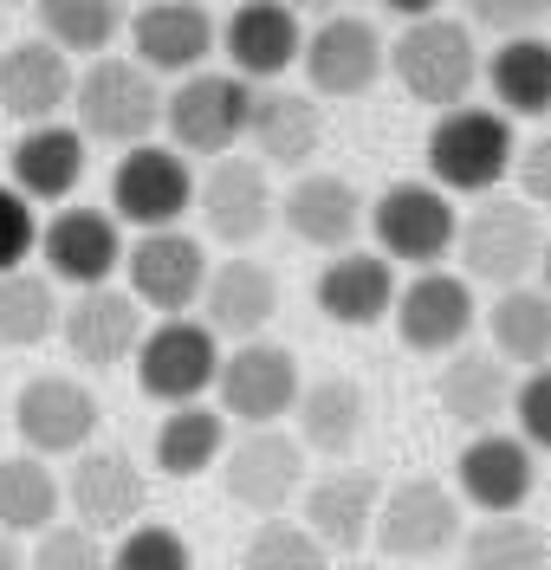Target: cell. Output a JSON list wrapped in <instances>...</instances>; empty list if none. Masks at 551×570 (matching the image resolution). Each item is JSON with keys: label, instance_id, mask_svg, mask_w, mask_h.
Instances as JSON below:
<instances>
[{"label": "cell", "instance_id": "277c9868", "mask_svg": "<svg viewBox=\"0 0 551 570\" xmlns=\"http://www.w3.org/2000/svg\"><path fill=\"white\" fill-rule=\"evenodd\" d=\"M454 253H461V279L468 285L513 292V285L539 273V253H545L539 208H525L519 195H480V208L454 234Z\"/></svg>", "mask_w": 551, "mask_h": 570}, {"label": "cell", "instance_id": "4fadbf2b", "mask_svg": "<svg viewBox=\"0 0 551 570\" xmlns=\"http://www.w3.org/2000/svg\"><path fill=\"white\" fill-rule=\"evenodd\" d=\"M195 208V169L188 156H176L169 142H137L117 156L110 169V220L156 234V227H183V214Z\"/></svg>", "mask_w": 551, "mask_h": 570}, {"label": "cell", "instance_id": "4dcf8cb0", "mask_svg": "<svg viewBox=\"0 0 551 570\" xmlns=\"http://www.w3.org/2000/svg\"><path fill=\"white\" fill-rule=\"evenodd\" d=\"M513 383H519V376L493 351L461 344L454 356H441L435 395H441V409L468 428V434H486V428L506 422V409H513Z\"/></svg>", "mask_w": 551, "mask_h": 570}, {"label": "cell", "instance_id": "9a60e30c", "mask_svg": "<svg viewBox=\"0 0 551 570\" xmlns=\"http://www.w3.org/2000/svg\"><path fill=\"white\" fill-rule=\"evenodd\" d=\"M390 324L415 356H454L480 324V298L474 285L447 266H429V273H409V285H396V305H390Z\"/></svg>", "mask_w": 551, "mask_h": 570}, {"label": "cell", "instance_id": "816d5d0a", "mask_svg": "<svg viewBox=\"0 0 551 570\" xmlns=\"http://www.w3.org/2000/svg\"><path fill=\"white\" fill-rule=\"evenodd\" d=\"M0 156H7V117H0Z\"/></svg>", "mask_w": 551, "mask_h": 570}, {"label": "cell", "instance_id": "5bb4252c", "mask_svg": "<svg viewBox=\"0 0 551 570\" xmlns=\"http://www.w3.org/2000/svg\"><path fill=\"white\" fill-rule=\"evenodd\" d=\"M208 247L183 234V227H156V234H137L124 247V292L144 305V312H163V318H188L201 305V285H208Z\"/></svg>", "mask_w": 551, "mask_h": 570}, {"label": "cell", "instance_id": "9c48e42d", "mask_svg": "<svg viewBox=\"0 0 551 570\" xmlns=\"http://www.w3.org/2000/svg\"><path fill=\"white\" fill-rule=\"evenodd\" d=\"M98 395L85 390L66 370H39L13 390V434H20V454L39 461H72L98 441Z\"/></svg>", "mask_w": 551, "mask_h": 570}, {"label": "cell", "instance_id": "d6986e66", "mask_svg": "<svg viewBox=\"0 0 551 570\" xmlns=\"http://www.w3.org/2000/svg\"><path fill=\"white\" fill-rule=\"evenodd\" d=\"M376 505H383V480L370 466H325L298 493V525L318 538L331 558H357L370 544Z\"/></svg>", "mask_w": 551, "mask_h": 570}, {"label": "cell", "instance_id": "ac0fdd59", "mask_svg": "<svg viewBox=\"0 0 551 570\" xmlns=\"http://www.w3.org/2000/svg\"><path fill=\"white\" fill-rule=\"evenodd\" d=\"M532 493H539V454L513 428L468 434V448L454 461V499L461 505H474L480 519H500V512H525Z\"/></svg>", "mask_w": 551, "mask_h": 570}, {"label": "cell", "instance_id": "3957f363", "mask_svg": "<svg viewBox=\"0 0 551 570\" xmlns=\"http://www.w3.org/2000/svg\"><path fill=\"white\" fill-rule=\"evenodd\" d=\"M72 130L85 142H110V149H137L163 130V85L149 78L137 59H91L72 78Z\"/></svg>", "mask_w": 551, "mask_h": 570}, {"label": "cell", "instance_id": "ba28073f", "mask_svg": "<svg viewBox=\"0 0 551 570\" xmlns=\"http://www.w3.org/2000/svg\"><path fill=\"white\" fill-rule=\"evenodd\" d=\"M305 448H298L286 428H240L227 448H220V493L234 505H247L254 519H286V505L305 493Z\"/></svg>", "mask_w": 551, "mask_h": 570}, {"label": "cell", "instance_id": "1f68e13d", "mask_svg": "<svg viewBox=\"0 0 551 570\" xmlns=\"http://www.w3.org/2000/svg\"><path fill=\"white\" fill-rule=\"evenodd\" d=\"M486 91L493 110L513 124V117H551V39L525 33V39H500L493 59H486Z\"/></svg>", "mask_w": 551, "mask_h": 570}, {"label": "cell", "instance_id": "7402d4cb", "mask_svg": "<svg viewBox=\"0 0 551 570\" xmlns=\"http://www.w3.org/2000/svg\"><path fill=\"white\" fill-rule=\"evenodd\" d=\"M298 46H305V20L286 0H240L220 27V52L240 85H286V71L298 66Z\"/></svg>", "mask_w": 551, "mask_h": 570}, {"label": "cell", "instance_id": "7c38bea8", "mask_svg": "<svg viewBox=\"0 0 551 570\" xmlns=\"http://www.w3.org/2000/svg\"><path fill=\"white\" fill-rule=\"evenodd\" d=\"M137 390L163 409H188L215 390L220 370V337L201 318H156L137 344Z\"/></svg>", "mask_w": 551, "mask_h": 570}, {"label": "cell", "instance_id": "484cf974", "mask_svg": "<svg viewBox=\"0 0 551 570\" xmlns=\"http://www.w3.org/2000/svg\"><path fill=\"white\" fill-rule=\"evenodd\" d=\"M195 312H201V324L215 337L254 344V337H266V324L279 318V279H273V266L234 253V259L208 266V285H201V305Z\"/></svg>", "mask_w": 551, "mask_h": 570}, {"label": "cell", "instance_id": "74e56055", "mask_svg": "<svg viewBox=\"0 0 551 570\" xmlns=\"http://www.w3.org/2000/svg\"><path fill=\"white\" fill-rule=\"evenodd\" d=\"M59 318H66V305L46 273H33V266L0 273V344L7 351H33L46 337H59Z\"/></svg>", "mask_w": 551, "mask_h": 570}, {"label": "cell", "instance_id": "5b68a950", "mask_svg": "<svg viewBox=\"0 0 551 570\" xmlns=\"http://www.w3.org/2000/svg\"><path fill=\"white\" fill-rule=\"evenodd\" d=\"M370 234H376V253L390 266H409V273H429L454 253V234H461V208L454 195H441L435 181H390L376 202H370Z\"/></svg>", "mask_w": 551, "mask_h": 570}, {"label": "cell", "instance_id": "bcb514c9", "mask_svg": "<svg viewBox=\"0 0 551 570\" xmlns=\"http://www.w3.org/2000/svg\"><path fill=\"white\" fill-rule=\"evenodd\" d=\"M383 7H390V13H396V20H429V13H441V0H383Z\"/></svg>", "mask_w": 551, "mask_h": 570}, {"label": "cell", "instance_id": "7a4b0ae2", "mask_svg": "<svg viewBox=\"0 0 551 570\" xmlns=\"http://www.w3.org/2000/svg\"><path fill=\"white\" fill-rule=\"evenodd\" d=\"M422 156H429V181L441 195H500V181L513 176L519 130L493 105H461L429 124Z\"/></svg>", "mask_w": 551, "mask_h": 570}, {"label": "cell", "instance_id": "d4e9b609", "mask_svg": "<svg viewBox=\"0 0 551 570\" xmlns=\"http://www.w3.org/2000/svg\"><path fill=\"white\" fill-rule=\"evenodd\" d=\"M279 220H286V234L305 240V247L351 253L357 247V234H364V220H370V202L344 176H331V169H305V176H293V188L279 195Z\"/></svg>", "mask_w": 551, "mask_h": 570}, {"label": "cell", "instance_id": "83f0119b", "mask_svg": "<svg viewBox=\"0 0 551 570\" xmlns=\"http://www.w3.org/2000/svg\"><path fill=\"white\" fill-rule=\"evenodd\" d=\"M59 110H72V59L46 39L7 46L0 52V117L33 130V124H59Z\"/></svg>", "mask_w": 551, "mask_h": 570}, {"label": "cell", "instance_id": "f546056e", "mask_svg": "<svg viewBox=\"0 0 551 570\" xmlns=\"http://www.w3.org/2000/svg\"><path fill=\"white\" fill-rule=\"evenodd\" d=\"M370 428V395L351 383V376H318V383H305L293 402V441L305 454H318V461H351L357 454V441H364Z\"/></svg>", "mask_w": 551, "mask_h": 570}, {"label": "cell", "instance_id": "ee69618b", "mask_svg": "<svg viewBox=\"0 0 551 570\" xmlns=\"http://www.w3.org/2000/svg\"><path fill=\"white\" fill-rule=\"evenodd\" d=\"M551 20V0H468V27H486L500 39H525Z\"/></svg>", "mask_w": 551, "mask_h": 570}, {"label": "cell", "instance_id": "f6af8a7d", "mask_svg": "<svg viewBox=\"0 0 551 570\" xmlns=\"http://www.w3.org/2000/svg\"><path fill=\"white\" fill-rule=\"evenodd\" d=\"M513 181H519V202H525V208H551V137L519 142Z\"/></svg>", "mask_w": 551, "mask_h": 570}, {"label": "cell", "instance_id": "4316f807", "mask_svg": "<svg viewBox=\"0 0 551 570\" xmlns=\"http://www.w3.org/2000/svg\"><path fill=\"white\" fill-rule=\"evenodd\" d=\"M312 305L331 324H344V331H370V324L390 318V305H396V266L370 247L331 253L318 266V279H312Z\"/></svg>", "mask_w": 551, "mask_h": 570}, {"label": "cell", "instance_id": "836d02e7", "mask_svg": "<svg viewBox=\"0 0 551 570\" xmlns=\"http://www.w3.org/2000/svg\"><path fill=\"white\" fill-rule=\"evenodd\" d=\"M59 512H66V487H59L52 461H39V454H7L0 461V532L39 538L59 525Z\"/></svg>", "mask_w": 551, "mask_h": 570}, {"label": "cell", "instance_id": "f907efd6", "mask_svg": "<svg viewBox=\"0 0 551 570\" xmlns=\"http://www.w3.org/2000/svg\"><path fill=\"white\" fill-rule=\"evenodd\" d=\"M337 570H390V564H383V558H376V564H370V558H351V564H337Z\"/></svg>", "mask_w": 551, "mask_h": 570}, {"label": "cell", "instance_id": "f1b7e54d", "mask_svg": "<svg viewBox=\"0 0 551 570\" xmlns=\"http://www.w3.org/2000/svg\"><path fill=\"white\" fill-rule=\"evenodd\" d=\"M85 156L91 142L72 124H33L7 142V188H20L27 202H72V188L85 181Z\"/></svg>", "mask_w": 551, "mask_h": 570}, {"label": "cell", "instance_id": "c3c4849f", "mask_svg": "<svg viewBox=\"0 0 551 570\" xmlns=\"http://www.w3.org/2000/svg\"><path fill=\"white\" fill-rule=\"evenodd\" d=\"M286 7H293V13H318V20H325V13H344V0H286Z\"/></svg>", "mask_w": 551, "mask_h": 570}, {"label": "cell", "instance_id": "8992f818", "mask_svg": "<svg viewBox=\"0 0 551 570\" xmlns=\"http://www.w3.org/2000/svg\"><path fill=\"white\" fill-rule=\"evenodd\" d=\"M461 512L468 505L454 499V487H441L429 473L396 480V487H383L370 544L383 551V564H435L441 551L461 544Z\"/></svg>", "mask_w": 551, "mask_h": 570}, {"label": "cell", "instance_id": "d6a6232c", "mask_svg": "<svg viewBox=\"0 0 551 570\" xmlns=\"http://www.w3.org/2000/svg\"><path fill=\"white\" fill-rule=\"evenodd\" d=\"M486 344L493 356L525 376V370H545L551 363V298L539 285H513L486 305Z\"/></svg>", "mask_w": 551, "mask_h": 570}, {"label": "cell", "instance_id": "603a6c76", "mask_svg": "<svg viewBox=\"0 0 551 570\" xmlns=\"http://www.w3.org/2000/svg\"><path fill=\"white\" fill-rule=\"evenodd\" d=\"M144 305L124 292V285H91V292H72V305H66V318H59V337H66V351L85 363V370H117V363H130L137 344H144Z\"/></svg>", "mask_w": 551, "mask_h": 570}, {"label": "cell", "instance_id": "30bf717a", "mask_svg": "<svg viewBox=\"0 0 551 570\" xmlns=\"http://www.w3.org/2000/svg\"><path fill=\"white\" fill-rule=\"evenodd\" d=\"M298 390H305V370L286 344L254 337V344H234L215 370V395H220V422L240 428H279L293 415Z\"/></svg>", "mask_w": 551, "mask_h": 570}, {"label": "cell", "instance_id": "ab89813d", "mask_svg": "<svg viewBox=\"0 0 551 570\" xmlns=\"http://www.w3.org/2000/svg\"><path fill=\"white\" fill-rule=\"evenodd\" d=\"M110 570H195V551L176 525H156V519H137L130 532H117L110 544Z\"/></svg>", "mask_w": 551, "mask_h": 570}, {"label": "cell", "instance_id": "f35d334b", "mask_svg": "<svg viewBox=\"0 0 551 570\" xmlns=\"http://www.w3.org/2000/svg\"><path fill=\"white\" fill-rule=\"evenodd\" d=\"M240 570H331V551L298 519H259L240 551Z\"/></svg>", "mask_w": 551, "mask_h": 570}, {"label": "cell", "instance_id": "e0dca14e", "mask_svg": "<svg viewBox=\"0 0 551 570\" xmlns=\"http://www.w3.org/2000/svg\"><path fill=\"white\" fill-rule=\"evenodd\" d=\"M59 487H66V505H72V525H85L98 538L130 532L149 512V480L124 448H98L91 441L85 454H72V473Z\"/></svg>", "mask_w": 551, "mask_h": 570}, {"label": "cell", "instance_id": "681fc988", "mask_svg": "<svg viewBox=\"0 0 551 570\" xmlns=\"http://www.w3.org/2000/svg\"><path fill=\"white\" fill-rule=\"evenodd\" d=\"M539 279H545V285H539V292H545V298H551V234H545V253H539Z\"/></svg>", "mask_w": 551, "mask_h": 570}, {"label": "cell", "instance_id": "60d3db41", "mask_svg": "<svg viewBox=\"0 0 551 570\" xmlns=\"http://www.w3.org/2000/svg\"><path fill=\"white\" fill-rule=\"evenodd\" d=\"M27 570H110V551L98 532H85L72 519H59L52 532L33 538V551H27Z\"/></svg>", "mask_w": 551, "mask_h": 570}, {"label": "cell", "instance_id": "d590c367", "mask_svg": "<svg viewBox=\"0 0 551 570\" xmlns=\"http://www.w3.org/2000/svg\"><path fill=\"white\" fill-rule=\"evenodd\" d=\"M461 570H551V538L525 512L480 519L474 532H461Z\"/></svg>", "mask_w": 551, "mask_h": 570}, {"label": "cell", "instance_id": "52a82bcc", "mask_svg": "<svg viewBox=\"0 0 551 570\" xmlns=\"http://www.w3.org/2000/svg\"><path fill=\"white\" fill-rule=\"evenodd\" d=\"M247 110L254 85H240L234 71H195L176 91H163V130L176 156H234V142H247Z\"/></svg>", "mask_w": 551, "mask_h": 570}, {"label": "cell", "instance_id": "44dd1931", "mask_svg": "<svg viewBox=\"0 0 551 570\" xmlns=\"http://www.w3.org/2000/svg\"><path fill=\"white\" fill-rule=\"evenodd\" d=\"M39 273L52 285H72V292H91V285H110V273L124 266V227L110 220V208H59L46 227H39Z\"/></svg>", "mask_w": 551, "mask_h": 570}, {"label": "cell", "instance_id": "ffe728a7", "mask_svg": "<svg viewBox=\"0 0 551 570\" xmlns=\"http://www.w3.org/2000/svg\"><path fill=\"white\" fill-rule=\"evenodd\" d=\"M195 214H201L208 240L254 247L259 234L273 227V214H279V195H273V176L259 169L254 156H220L215 169L195 181Z\"/></svg>", "mask_w": 551, "mask_h": 570}, {"label": "cell", "instance_id": "b9f144b4", "mask_svg": "<svg viewBox=\"0 0 551 570\" xmlns=\"http://www.w3.org/2000/svg\"><path fill=\"white\" fill-rule=\"evenodd\" d=\"M513 434L532 448V454H551V363L545 370H525L513 383Z\"/></svg>", "mask_w": 551, "mask_h": 570}, {"label": "cell", "instance_id": "8fae6325", "mask_svg": "<svg viewBox=\"0 0 551 570\" xmlns=\"http://www.w3.org/2000/svg\"><path fill=\"white\" fill-rule=\"evenodd\" d=\"M390 66V46L376 33V20L364 13H325L318 27H305V46H298V71H305V91L312 98H331V105H344V98H364L370 85L383 78Z\"/></svg>", "mask_w": 551, "mask_h": 570}, {"label": "cell", "instance_id": "e575fe53", "mask_svg": "<svg viewBox=\"0 0 551 570\" xmlns=\"http://www.w3.org/2000/svg\"><path fill=\"white\" fill-rule=\"evenodd\" d=\"M220 448H227V422H220V409H208V402L169 409V415L156 422V441H149V454H156V466H163L169 480H201V473H215Z\"/></svg>", "mask_w": 551, "mask_h": 570}, {"label": "cell", "instance_id": "7dc6e473", "mask_svg": "<svg viewBox=\"0 0 551 570\" xmlns=\"http://www.w3.org/2000/svg\"><path fill=\"white\" fill-rule=\"evenodd\" d=\"M0 570H27V551H20V538L0 532Z\"/></svg>", "mask_w": 551, "mask_h": 570}, {"label": "cell", "instance_id": "7bdbcfd3", "mask_svg": "<svg viewBox=\"0 0 551 570\" xmlns=\"http://www.w3.org/2000/svg\"><path fill=\"white\" fill-rule=\"evenodd\" d=\"M39 247V220H33V202L20 188L0 181V273H20Z\"/></svg>", "mask_w": 551, "mask_h": 570}, {"label": "cell", "instance_id": "6da1fadb", "mask_svg": "<svg viewBox=\"0 0 551 570\" xmlns=\"http://www.w3.org/2000/svg\"><path fill=\"white\" fill-rule=\"evenodd\" d=\"M390 71L415 105L461 110L480 85V39L468 20L454 13H429V20H409L403 33L390 39Z\"/></svg>", "mask_w": 551, "mask_h": 570}, {"label": "cell", "instance_id": "8d00e7d4", "mask_svg": "<svg viewBox=\"0 0 551 570\" xmlns=\"http://www.w3.org/2000/svg\"><path fill=\"white\" fill-rule=\"evenodd\" d=\"M39 13V39L59 46V52H85V59H105L117 33L130 27L124 0H33Z\"/></svg>", "mask_w": 551, "mask_h": 570}, {"label": "cell", "instance_id": "cb8c5ba5", "mask_svg": "<svg viewBox=\"0 0 551 570\" xmlns=\"http://www.w3.org/2000/svg\"><path fill=\"white\" fill-rule=\"evenodd\" d=\"M247 142H254L259 169H293L305 176L318 142H325V110L312 91L293 85H254V110H247Z\"/></svg>", "mask_w": 551, "mask_h": 570}, {"label": "cell", "instance_id": "2e32d148", "mask_svg": "<svg viewBox=\"0 0 551 570\" xmlns=\"http://www.w3.org/2000/svg\"><path fill=\"white\" fill-rule=\"evenodd\" d=\"M220 52V20L201 0H144L130 13V59L149 78H195Z\"/></svg>", "mask_w": 551, "mask_h": 570}, {"label": "cell", "instance_id": "f5cc1de1", "mask_svg": "<svg viewBox=\"0 0 551 570\" xmlns=\"http://www.w3.org/2000/svg\"><path fill=\"white\" fill-rule=\"evenodd\" d=\"M0 7H20V0H0Z\"/></svg>", "mask_w": 551, "mask_h": 570}]
</instances>
